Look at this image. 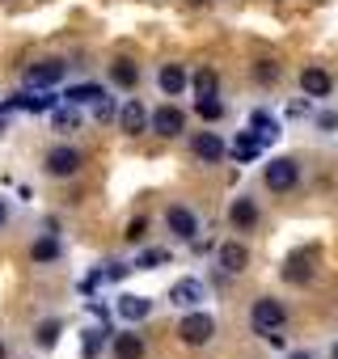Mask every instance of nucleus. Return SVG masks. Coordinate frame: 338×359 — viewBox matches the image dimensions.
Listing matches in <instances>:
<instances>
[{"label":"nucleus","instance_id":"nucleus-2","mask_svg":"<svg viewBox=\"0 0 338 359\" xmlns=\"http://www.w3.org/2000/svg\"><path fill=\"white\" fill-rule=\"evenodd\" d=\"M262 182H266V191L288 195V191L300 182V165H296L292 156H271V165L262 169Z\"/></svg>","mask_w":338,"mask_h":359},{"label":"nucleus","instance_id":"nucleus-22","mask_svg":"<svg viewBox=\"0 0 338 359\" xmlns=\"http://www.w3.org/2000/svg\"><path fill=\"white\" fill-rule=\"evenodd\" d=\"M191 85H195V93H199V97H216V89H220V76H216L212 68H199Z\"/></svg>","mask_w":338,"mask_h":359},{"label":"nucleus","instance_id":"nucleus-7","mask_svg":"<svg viewBox=\"0 0 338 359\" xmlns=\"http://www.w3.org/2000/svg\"><path fill=\"white\" fill-rule=\"evenodd\" d=\"M165 224H169V233L182 237V241H191V237L199 233V220H195L191 208H169V212H165Z\"/></svg>","mask_w":338,"mask_h":359},{"label":"nucleus","instance_id":"nucleus-26","mask_svg":"<svg viewBox=\"0 0 338 359\" xmlns=\"http://www.w3.org/2000/svg\"><path fill=\"white\" fill-rule=\"evenodd\" d=\"M102 342H106V330H85V338H81V355H85V359H97Z\"/></svg>","mask_w":338,"mask_h":359},{"label":"nucleus","instance_id":"nucleus-37","mask_svg":"<svg viewBox=\"0 0 338 359\" xmlns=\"http://www.w3.org/2000/svg\"><path fill=\"white\" fill-rule=\"evenodd\" d=\"M330 359H338V346H334V351H330Z\"/></svg>","mask_w":338,"mask_h":359},{"label":"nucleus","instance_id":"nucleus-36","mask_svg":"<svg viewBox=\"0 0 338 359\" xmlns=\"http://www.w3.org/2000/svg\"><path fill=\"white\" fill-rule=\"evenodd\" d=\"M288 359H309V351H296V355H288Z\"/></svg>","mask_w":338,"mask_h":359},{"label":"nucleus","instance_id":"nucleus-25","mask_svg":"<svg viewBox=\"0 0 338 359\" xmlns=\"http://www.w3.org/2000/svg\"><path fill=\"white\" fill-rule=\"evenodd\" d=\"M195 110H199V118H208V123L224 118V102H220V97H199V102H195Z\"/></svg>","mask_w":338,"mask_h":359},{"label":"nucleus","instance_id":"nucleus-24","mask_svg":"<svg viewBox=\"0 0 338 359\" xmlns=\"http://www.w3.org/2000/svg\"><path fill=\"white\" fill-rule=\"evenodd\" d=\"M51 123H55V131H76L81 127V118H76L72 106H51Z\"/></svg>","mask_w":338,"mask_h":359},{"label":"nucleus","instance_id":"nucleus-28","mask_svg":"<svg viewBox=\"0 0 338 359\" xmlns=\"http://www.w3.org/2000/svg\"><path fill=\"white\" fill-rule=\"evenodd\" d=\"M60 334H64V325H60V321H43V325H39V346H43V351H51V346L60 342Z\"/></svg>","mask_w":338,"mask_h":359},{"label":"nucleus","instance_id":"nucleus-10","mask_svg":"<svg viewBox=\"0 0 338 359\" xmlns=\"http://www.w3.org/2000/svg\"><path fill=\"white\" fill-rule=\"evenodd\" d=\"M156 85H161V93H165V97H178V93L191 85V76H187V68H182V64H165V68L156 72Z\"/></svg>","mask_w":338,"mask_h":359},{"label":"nucleus","instance_id":"nucleus-31","mask_svg":"<svg viewBox=\"0 0 338 359\" xmlns=\"http://www.w3.org/2000/svg\"><path fill=\"white\" fill-rule=\"evenodd\" d=\"M144 233H148V220H144V216H135V220L127 224V233H123V237H127V241H144Z\"/></svg>","mask_w":338,"mask_h":359},{"label":"nucleus","instance_id":"nucleus-20","mask_svg":"<svg viewBox=\"0 0 338 359\" xmlns=\"http://www.w3.org/2000/svg\"><path fill=\"white\" fill-rule=\"evenodd\" d=\"M110 81H114L119 89H135V81H140V68H135L131 60H114V64H110Z\"/></svg>","mask_w":338,"mask_h":359},{"label":"nucleus","instance_id":"nucleus-19","mask_svg":"<svg viewBox=\"0 0 338 359\" xmlns=\"http://www.w3.org/2000/svg\"><path fill=\"white\" fill-rule=\"evenodd\" d=\"M114 359H144V338L140 334H114Z\"/></svg>","mask_w":338,"mask_h":359},{"label":"nucleus","instance_id":"nucleus-14","mask_svg":"<svg viewBox=\"0 0 338 359\" xmlns=\"http://www.w3.org/2000/svg\"><path fill=\"white\" fill-rule=\"evenodd\" d=\"M250 127H254V140H258V148H266V144H275L283 131H279V123L266 114V110H254L250 114Z\"/></svg>","mask_w":338,"mask_h":359},{"label":"nucleus","instance_id":"nucleus-30","mask_svg":"<svg viewBox=\"0 0 338 359\" xmlns=\"http://www.w3.org/2000/svg\"><path fill=\"white\" fill-rule=\"evenodd\" d=\"M161 262H165V250H148V254H140L135 271H152V266H161Z\"/></svg>","mask_w":338,"mask_h":359},{"label":"nucleus","instance_id":"nucleus-11","mask_svg":"<svg viewBox=\"0 0 338 359\" xmlns=\"http://www.w3.org/2000/svg\"><path fill=\"white\" fill-rule=\"evenodd\" d=\"M245 266H250V250L241 241H224L220 245V271L224 275H241Z\"/></svg>","mask_w":338,"mask_h":359},{"label":"nucleus","instance_id":"nucleus-5","mask_svg":"<svg viewBox=\"0 0 338 359\" xmlns=\"http://www.w3.org/2000/svg\"><path fill=\"white\" fill-rule=\"evenodd\" d=\"M47 173H51V177H76V173H81V152H76L72 144H55V148L47 152Z\"/></svg>","mask_w":338,"mask_h":359},{"label":"nucleus","instance_id":"nucleus-16","mask_svg":"<svg viewBox=\"0 0 338 359\" xmlns=\"http://www.w3.org/2000/svg\"><path fill=\"white\" fill-rule=\"evenodd\" d=\"M114 309H119V317H123V321H144V317L152 313V300H148V296H131V292H127V296H119V304H114Z\"/></svg>","mask_w":338,"mask_h":359},{"label":"nucleus","instance_id":"nucleus-39","mask_svg":"<svg viewBox=\"0 0 338 359\" xmlns=\"http://www.w3.org/2000/svg\"><path fill=\"white\" fill-rule=\"evenodd\" d=\"M187 5H203V0H187Z\"/></svg>","mask_w":338,"mask_h":359},{"label":"nucleus","instance_id":"nucleus-4","mask_svg":"<svg viewBox=\"0 0 338 359\" xmlns=\"http://www.w3.org/2000/svg\"><path fill=\"white\" fill-rule=\"evenodd\" d=\"M148 127H152L156 135H165V140H174V135L187 131V114H182L178 106H156V110L148 114Z\"/></svg>","mask_w":338,"mask_h":359},{"label":"nucleus","instance_id":"nucleus-1","mask_svg":"<svg viewBox=\"0 0 338 359\" xmlns=\"http://www.w3.org/2000/svg\"><path fill=\"white\" fill-rule=\"evenodd\" d=\"M178 338H182L187 346H208V342L216 338V317H212V313L191 309V313L178 321Z\"/></svg>","mask_w":338,"mask_h":359},{"label":"nucleus","instance_id":"nucleus-27","mask_svg":"<svg viewBox=\"0 0 338 359\" xmlns=\"http://www.w3.org/2000/svg\"><path fill=\"white\" fill-rule=\"evenodd\" d=\"M254 81H258V85H275V81H279V64H275V60H258V64H254Z\"/></svg>","mask_w":338,"mask_h":359},{"label":"nucleus","instance_id":"nucleus-3","mask_svg":"<svg viewBox=\"0 0 338 359\" xmlns=\"http://www.w3.org/2000/svg\"><path fill=\"white\" fill-rule=\"evenodd\" d=\"M283 321H288V309L279 304V300H271V296H262V300H254V309H250V325H254V334H275V330H283Z\"/></svg>","mask_w":338,"mask_h":359},{"label":"nucleus","instance_id":"nucleus-6","mask_svg":"<svg viewBox=\"0 0 338 359\" xmlns=\"http://www.w3.org/2000/svg\"><path fill=\"white\" fill-rule=\"evenodd\" d=\"M64 72H68L64 60H39V64L26 72V85H30V89H51V85L64 81Z\"/></svg>","mask_w":338,"mask_h":359},{"label":"nucleus","instance_id":"nucleus-23","mask_svg":"<svg viewBox=\"0 0 338 359\" xmlns=\"http://www.w3.org/2000/svg\"><path fill=\"white\" fill-rule=\"evenodd\" d=\"M97 97H102V85H72V89L64 93L68 106H85V102H97Z\"/></svg>","mask_w":338,"mask_h":359},{"label":"nucleus","instance_id":"nucleus-13","mask_svg":"<svg viewBox=\"0 0 338 359\" xmlns=\"http://www.w3.org/2000/svg\"><path fill=\"white\" fill-rule=\"evenodd\" d=\"M229 220H233V229H237V233H250V229L258 224V203H254V199H245V195H241V199H233Z\"/></svg>","mask_w":338,"mask_h":359},{"label":"nucleus","instance_id":"nucleus-15","mask_svg":"<svg viewBox=\"0 0 338 359\" xmlns=\"http://www.w3.org/2000/svg\"><path fill=\"white\" fill-rule=\"evenodd\" d=\"M313 258H317L313 250H309V254H292V258L283 262V279H288V283H309V279H313Z\"/></svg>","mask_w":338,"mask_h":359},{"label":"nucleus","instance_id":"nucleus-32","mask_svg":"<svg viewBox=\"0 0 338 359\" xmlns=\"http://www.w3.org/2000/svg\"><path fill=\"white\" fill-rule=\"evenodd\" d=\"M317 127H321V131H334V127H338V114H334V110H325V114L317 118Z\"/></svg>","mask_w":338,"mask_h":359},{"label":"nucleus","instance_id":"nucleus-18","mask_svg":"<svg viewBox=\"0 0 338 359\" xmlns=\"http://www.w3.org/2000/svg\"><path fill=\"white\" fill-rule=\"evenodd\" d=\"M30 258L39 262V266H47V262H55L60 258V237L55 233H43L34 245H30Z\"/></svg>","mask_w":338,"mask_h":359},{"label":"nucleus","instance_id":"nucleus-38","mask_svg":"<svg viewBox=\"0 0 338 359\" xmlns=\"http://www.w3.org/2000/svg\"><path fill=\"white\" fill-rule=\"evenodd\" d=\"M0 359H5V342H0Z\"/></svg>","mask_w":338,"mask_h":359},{"label":"nucleus","instance_id":"nucleus-12","mask_svg":"<svg viewBox=\"0 0 338 359\" xmlns=\"http://www.w3.org/2000/svg\"><path fill=\"white\" fill-rule=\"evenodd\" d=\"M203 300V283L199 279H178L174 287H169V304H178V309H195Z\"/></svg>","mask_w":338,"mask_h":359},{"label":"nucleus","instance_id":"nucleus-21","mask_svg":"<svg viewBox=\"0 0 338 359\" xmlns=\"http://www.w3.org/2000/svg\"><path fill=\"white\" fill-rule=\"evenodd\" d=\"M254 156H258V140H254V131H241V135L233 140V161L245 165V161H254Z\"/></svg>","mask_w":338,"mask_h":359},{"label":"nucleus","instance_id":"nucleus-17","mask_svg":"<svg viewBox=\"0 0 338 359\" xmlns=\"http://www.w3.org/2000/svg\"><path fill=\"white\" fill-rule=\"evenodd\" d=\"M191 148H195V156H199V161H220V156H224V144H220V135H216V131L195 135V144H191Z\"/></svg>","mask_w":338,"mask_h":359},{"label":"nucleus","instance_id":"nucleus-35","mask_svg":"<svg viewBox=\"0 0 338 359\" xmlns=\"http://www.w3.org/2000/svg\"><path fill=\"white\" fill-rule=\"evenodd\" d=\"M5 220H9V208H5V199H0V229H5Z\"/></svg>","mask_w":338,"mask_h":359},{"label":"nucleus","instance_id":"nucleus-34","mask_svg":"<svg viewBox=\"0 0 338 359\" xmlns=\"http://www.w3.org/2000/svg\"><path fill=\"white\" fill-rule=\"evenodd\" d=\"M5 123H9V110H5V102H0V135H5Z\"/></svg>","mask_w":338,"mask_h":359},{"label":"nucleus","instance_id":"nucleus-33","mask_svg":"<svg viewBox=\"0 0 338 359\" xmlns=\"http://www.w3.org/2000/svg\"><path fill=\"white\" fill-rule=\"evenodd\" d=\"M304 110H309V97H304V102H292V106H288V114H292V118H300Z\"/></svg>","mask_w":338,"mask_h":359},{"label":"nucleus","instance_id":"nucleus-9","mask_svg":"<svg viewBox=\"0 0 338 359\" xmlns=\"http://www.w3.org/2000/svg\"><path fill=\"white\" fill-rule=\"evenodd\" d=\"M114 118H119V127H123L127 135H144V131H148V110H144L135 97H131V102H123V110H119Z\"/></svg>","mask_w":338,"mask_h":359},{"label":"nucleus","instance_id":"nucleus-8","mask_svg":"<svg viewBox=\"0 0 338 359\" xmlns=\"http://www.w3.org/2000/svg\"><path fill=\"white\" fill-rule=\"evenodd\" d=\"M300 89H304V97H330L334 93V76L325 68H304L300 72Z\"/></svg>","mask_w":338,"mask_h":359},{"label":"nucleus","instance_id":"nucleus-29","mask_svg":"<svg viewBox=\"0 0 338 359\" xmlns=\"http://www.w3.org/2000/svg\"><path fill=\"white\" fill-rule=\"evenodd\" d=\"M114 114H119V110H114V102H110V97H106V93H102V97H97V102H93V118H97V123H110V118H114Z\"/></svg>","mask_w":338,"mask_h":359}]
</instances>
